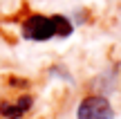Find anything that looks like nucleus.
<instances>
[{
  "label": "nucleus",
  "instance_id": "nucleus-1",
  "mask_svg": "<svg viewBox=\"0 0 121 119\" xmlns=\"http://www.w3.org/2000/svg\"><path fill=\"white\" fill-rule=\"evenodd\" d=\"M72 22L65 16H40L34 13L22 22V36L29 40H49L52 36H69Z\"/></svg>",
  "mask_w": 121,
  "mask_h": 119
},
{
  "label": "nucleus",
  "instance_id": "nucleus-3",
  "mask_svg": "<svg viewBox=\"0 0 121 119\" xmlns=\"http://www.w3.org/2000/svg\"><path fill=\"white\" fill-rule=\"evenodd\" d=\"M34 106V99L29 94L13 99V101H0V117L2 119H22Z\"/></svg>",
  "mask_w": 121,
  "mask_h": 119
},
{
  "label": "nucleus",
  "instance_id": "nucleus-2",
  "mask_svg": "<svg viewBox=\"0 0 121 119\" xmlns=\"http://www.w3.org/2000/svg\"><path fill=\"white\" fill-rule=\"evenodd\" d=\"M78 119H112V106L105 97L101 94H92V97H85L78 106Z\"/></svg>",
  "mask_w": 121,
  "mask_h": 119
}]
</instances>
